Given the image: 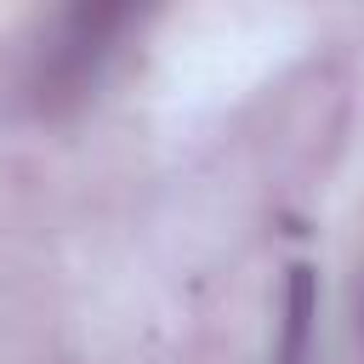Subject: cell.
<instances>
[{
  "label": "cell",
  "mask_w": 364,
  "mask_h": 364,
  "mask_svg": "<svg viewBox=\"0 0 364 364\" xmlns=\"http://www.w3.org/2000/svg\"><path fill=\"white\" fill-rule=\"evenodd\" d=\"M307 330H313V273L296 267L290 273V313H284L279 364H307Z\"/></svg>",
  "instance_id": "obj_1"
}]
</instances>
